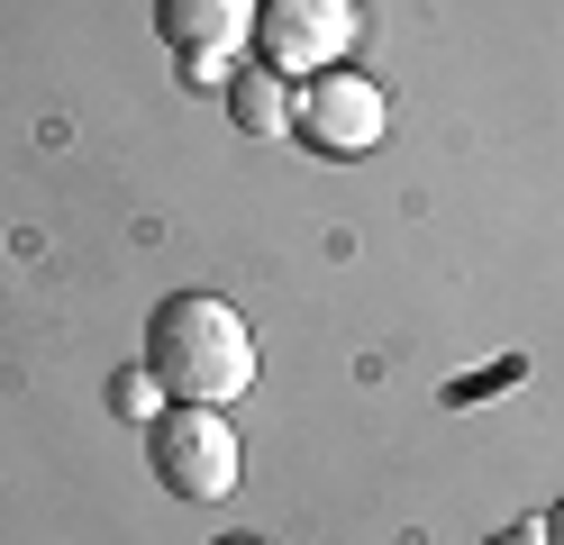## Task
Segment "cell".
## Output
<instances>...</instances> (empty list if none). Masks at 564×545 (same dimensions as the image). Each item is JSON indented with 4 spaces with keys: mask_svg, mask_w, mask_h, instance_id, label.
<instances>
[{
    "mask_svg": "<svg viewBox=\"0 0 564 545\" xmlns=\"http://www.w3.org/2000/svg\"><path fill=\"white\" fill-rule=\"evenodd\" d=\"M155 36L183 55L192 83L228 73V55L256 46V0H155Z\"/></svg>",
    "mask_w": 564,
    "mask_h": 545,
    "instance_id": "5",
    "label": "cell"
},
{
    "mask_svg": "<svg viewBox=\"0 0 564 545\" xmlns=\"http://www.w3.org/2000/svg\"><path fill=\"white\" fill-rule=\"evenodd\" d=\"M546 536H555V545H564V500H555V519H546Z\"/></svg>",
    "mask_w": 564,
    "mask_h": 545,
    "instance_id": "9",
    "label": "cell"
},
{
    "mask_svg": "<svg viewBox=\"0 0 564 545\" xmlns=\"http://www.w3.org/2000/svg\"><path fill=\"white\" fill-rule=\"evenodd\" d=\"M382 128H392V109H382V91L365 83V73H319V83L301 91V119H292V137L310 145V155H337V164H356V155H373L382 145Z\"/></svg>",
    "mask_w": 564,
    "mask_h": 545,
    "instance_id": "4",
    "label": "cell"
},
{
    "mask_svg": "<svg viewBox=\"0 0 564 545\" xmlns=\"http://www.w3.org/2000/svg\"><path fill=\"white\" fill-rule=\"evenodd\" d=\"M219 545H256V536H219Z\"/></svg>",
    "mask_w": 564,
    "mask_h": 545,
    "instance_id": "10",
    "label": "cell"
},
{
    "mask_svg": "<svg viewBox=\"0 0 564 545\" xmlns=\"http://www.w3.org/2000/svg\"><path fill=\"white\" fill-rule=\"evenodd\" d=\"M147 373L164 382V400H192V410H228V400L256 391V337L228 301L209 291H173L147 318Z\"/></svg>",
    "mask_w": 564,
    "mask_h": 545,
    "instance_id": "1",
    "label": "cell"
},
{
    "mask_svg": "<svg viewBox=\"0 0 564 545\" xmlns=\"http://www.w3.org/2000/svg\"><path fill=\"white\" fill-rule=\"evenodd\" d=\"M228 119H237L246 137H292V119H301V91L282 83L273 64H237V73H228Z\"/></svg>",
    "mask_w": 564,
    "mask_h": 545,
    "instance_id": "6",
    "label": "cell"
},
{
    "mask_svg": "<svg viewBox=\"0 0 564 545\" xmlns=\"http://www.w3.org/2000/svg\"><path fill=\"white\" fill-rule=\"evenodd\" d=\"M491 545H555V536H546V519H528V527H501Z\"/></svg>",
    "mask_w": 564,
    "mask_h": 545,
    "instance_id": "8",
    "label": "cell"
},
{
    "mask_svg": "<svg viewBox=\"0 0 564 545\" xmlns=\"http://www.w3.org/2000/svg\"><path fill=\"white\" fill-rule=\"evenodd\" d=\"M147 464L173 500H228L237 472H246V446L219 410H192V400H164V418H147Z\"/></svg>",
    "mask_w": 564,
    "mask_h": 545,
    "instance_id": "2",
    "label": "cell"
},
{
    "mask_svg": "<svg viewBox=\"0 0 564 545\" xmlns=\"http://www.w3.org/2000/svg\"><path fill=\"white\" fill-rule=\"evenodd\" d=\"M110 410H119V418H164V382L147 373V363H137V373H119V382H110Z\"/></svg>",
    "mask_w": 564,
    "mask_h": 545,
    "instance_id": "7",
    "label": "cell"
},
{
    "mask_svg": "<svg viewBox=\"0 0 564 545\" xmlns=\"http://www.w3.org/2000/svg\"><path fill=\"white\" fill-rule=\"evenodd\" d=\"M256 46L282 83H319L356 55V0H256Z\"/></svg>",
    "mask_w": 564,
    "mask_h": 545,
    "instance_id": "3",
    "label": "cell"
}]
</instances>
